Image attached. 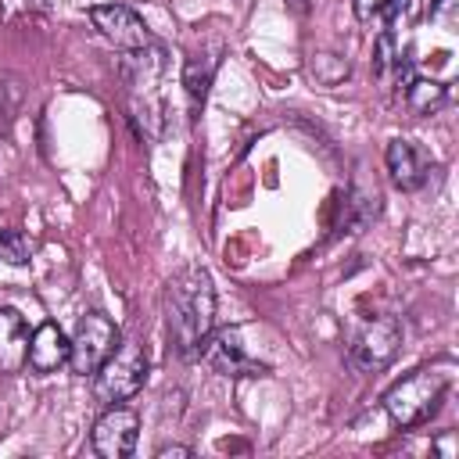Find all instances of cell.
<instances>
[{
    "instance_id": "cell-5",
    "label": "cell",
    "mask_w": 459,
    "mask_h": 459,
    "mask_svg": "<svg viewBox=\"0 0 459 459\" xmlns=\"http://www.w3.org/2000/svg\"><path fill=\"white\" fill-rule=\"evenodd\" d=\"M398 348H402V323L394 316H377L355 333L348 348V366L355 373H380L394 362Z\"/></svg>"
},
{
    "instance_id": "cell-17",
    "label": "cell",
    "mask_w": 459,
    "mask_h": 459,
    "mask_svg": "<svg viewBox=\"0 0 459 459\" xmlns=\"http://www.w3.org/2000/svg\"><path fill=\"white\" fill-rule=\"evenodd\" d=\"M154 455H158V459H169V455H194V448H190V445H165V448H158Z\"/></svg>"
},
{
    "instance_id": "cell-4",
    "label": "cell",
    "mask_w": 459,
    "mask_h": 459,
    "mask_svg": "<svg viewBox=\"0 0 459 459\" xmlns=\"http://www.w3.org/2000/svg\"><path fill=\"white\" fill-rule=\"evenodd\" d=\"M118 326L104 316V312H86L75 326V333L68 337V369L75 377H93L100 369V362L115 351L118 344Z\"/></svg>"
},
{
    "instance_id": "cell-13",
    "label": "cell",
    "mask_w": 459,
    "mask_h": 459,
    "mask_svg": "<svg viewBox=\"0 0 459 459\" xmlns=\"http://www.w3.org/2000/svg\"><path fill=\"white\" fill-rule=\"evenodd\" d=\"M308 72L316 75V82L337 86L341 79H348L351 65H348V57H341V54H316V57L308 61Z\"/></svg>"
},
{
    "instance_id": "cell-9",
    "label": "cell",
    "mask_w": 459,
    "mask_h": 459,
    "mask_svg": "<svg viewBox=\"0 0 459 459\" xmlns=\"http://www.w3.org/2000/svg\"><path fill=\"white\" fill-rule=\"evenodd\" d=\"M384 165H387V176L398 190H420L427 183V172H430L427 154L412 140H391L384 151Z\"/></svg>"
},
{
    "instance_id": "cell-8",
    "label": "cell",
    "mask_w": 459,
    "mask_h": 459,
    "mask_svg": "<svg viewBox=\"0 0 459 459\" xmlns=\"http://www.w3.org/2000/svg\"><path fill=\"white\" fill-rule=\"evenodd\" d=\"M201 359H204L215 373H222V377H258V373H265L262 362L247 359V351H244L237 330H219L215 337H208Z\"/></svg>"
},
{
    "instance_id": "cell-14",
    "label": "cell",
    "mask_w": 459,
    "mask_h": 459,
    "mask_svg": "<svg viewBox=\"0 0 459 459\" xmlns=\"http://www.w3.org/2000/svg\"><path fill=\"white\" fill-rule=\"evenodd\" d=\"M32 258V244L18 230H0V262L7 265H25Z\"/></svg>"
},
{
    "instance_id": "cell-18",
    "label": "cell",
    "mask_w": 459,
    "mask_h": 459,
    "mask_svg": "<svg viewBox=\"0 0 459 459\" xmlns=\"http://www.w3.org/2000/svg\"><path fill=\"white\" fill-rule=\"evenodd\" d=\"M312 4H316V0H287V7H290L294 14H308V11H312Z\"/></svg>"
},
{
    "instance_id": "cell-2",
    "label": "cell",
    "mask_w": 459,
    "mask_h": 459,
    "mask_svg": "<svg viewBox=\"0 0 459 459\" xmlns=\"http://www.w3.org/2000/svg\"><path fill=\"white\" fill-rule=\"evenodd\" d=\"M448 387H452V362L420 366V369H412L409 377H402V380H394V384L387 387V394H384V412H387L391 423L402 427V430L420 427V423H427V420L441 409Z\"/></svg>"
},
{
    "instance_id": "cell-1",
    "label": "cell",
    "mask_w": 459,
    "mask_h": 459,
    "mask_svg": "<svg viewBox=\"0 0 459 459\" xmlns=\"http://www.w3.org/2000/svg\"><path fill=\"white\" fill-rule=\"evenodd\" d=\"M165 326L179 359H201L204 341L215 330V283L208 269L183 265L165 283Z\"/></svg>"
},
{
    "instance_id": "cell-7",
    "label": "cell",
    "mask_w": 459,
    "mask_h": 459,
    "mask_svg": "<svg viewBox=\"0 0 459 459\" xmlns=\"http://www.w3.org/2000/svg\"><path fill=\"white\" fill-rule=\"evenodd\" d=\"M90 22H93V29H97L111 47H118V50L136 54V50H147V47L154 43L147 22H143L133 7H126V4H93V7H90Z\"/></svg>"
},
{
    "instance_id": "cell-3",
    "label": "cell",
    "mask_w": 459,
    "mask_h": 459,
    "mask_svg": "<svg viewBox=\"0 0 459 459\" xmlns=\"http://www.w3.org/2000/svg\"><path fill=\"white\" fill-rule=\"evenodd\" d=\"M147 384V355L140 341H118L115 351L93 373V398L100 405H122Z\"/></svg>"
},
{
    "instance_id": "cell-11",
    "label": "cell",
    "mask_w": 459,
    "mask_h": 459,
    "mask_svg": "<svg viewBox=\"0 0 459 459\" xmlns=\"http://www.w3.org/2000/svg\"><path fill=\"white\" fill-rule=\"evenodd\" d=\"M29 359V326L18 308H0V373H22Z\"/></svg>"
},
{
    "instance_id": "cell-15",
    "label": "cell",
    "mask_w": 459,
    "mask_h": 459,
    "mask_svg": "<svg viewBox=\"0 0 459 459\" xmlns=\"http://www.w3.org/2000/svg\"><path fill=\"white\" fill-rule=\"evenodd\" d=\"M351 7H355V18H359V22H373V18L394 22L402 0H351Z\"/></svg>"
},
{
    "instance_id": "cell-12",
    "label": "cell",
    "mask_w": 459,
    "mask_h": 459,
    "mask_svg": "<svg viewBox=\"0 0 459 459\" xmlns=\"http://www.w3.org/2000/svg\"><path fill=\"white\" fill-rule=\"evenodd\" d=\"M402 100H405V108H409L412 115H434V111L445 108L448 90H445V82H437V79H423V75H416V79L405 82Z\"/></svg>"
},
{
    "instance_id": "cell-10",
    "label": "cell",
    "mask_w": 459,
    "mask_h": 459,
    "mask_svg": "<svg viewBox=\"0 0 459 459\" xmlns=\"http://www.w3.org/2000/svg\"><path fill=\"white\" fill-rule=\"evenodd\" d=\"M65 362H68V337H65V330L54 319L39 323L29 333V359H25V366L32 373H54Z\"/></svg>"
},
{
    "instance_id": "cell-6",
    "label": "cell",
    "mask_w": 459,
    "mask_h": 459,
    "mask_svg": "<svg viewBox=\"0 0 459 459\" xmlns=\"http://www.w3.org/2000/svg\"><path fill=\"white\" fill-rule=\"evenodd\" d=\"M136 437H140V416L129 405H104V412L97 416V423L90 430V445L100 459L133 455Z\"/></svg>"
},
{
    "instance_id": "cell-16",
    "label": "cell",
    "mask_w": 459,
    "mask_h": 459,
    "mask_svg": "<svg viewBox=\"0 0 459 459\" xmlns=\"http://www.w3.org/2000/svg\"><path fill=\"white\" fill-rule=\"evenodd\" d=\"M394 65H398L394 36H391V29H384V32L377 36V47H373V72H377V75H387Z\"/></svg>"
}]
</instances>
